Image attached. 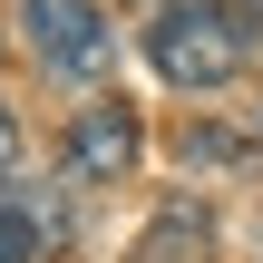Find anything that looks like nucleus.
<instances>
[{
    "mask_svg": "<svg viewBox=\"0 0 263 263\" xmlns=\"http://www.w3.org/2000/svg\"><path fill=\"white\" fill-rule=\"evenodd\" d=\"M254 39H263V20L244 0H166L146 20V59L166 88H234L254 68Z\"/></svg>",
    "mask_w": 263,
    "mask_h": 263,
    "instance_id": "1",
    "label": "nucleus"
},
{
    "mask_svg": "<svg viewBox=\"0 0 263 263\" xmlns=\"http://www.w3.org/2000/svg\"><path fill=\"white\" fill-rule=\"evenodd\" d=\"M20 39L49 78H107L117 68V20L98 0H20Z\"/></svg>",
    "mask_w": 263,
    "mask_h": 263,
    "instance_id": "2",
    "label": "nucleus"
},
{
    "mask_svg": "<svg viewBox=\"0 0 263 263\" xmlns=\"http://www.w3.org/2000/svg\"><path fill=\"white\" fill-rule=\"evenodd\" d=\"M137 156H146V127H137V107H127V98H88V107L68 117V137H59L68 185H117Z\"/></svg>",
    "mask_w": 263,
    "mask_h": 263,
    "instance_id": "3",
    "label": "nucleus"
},
{
    "mask_svg": "<svg viewBox=\"0 0 263 263\" xmlns=\"http://www.w3.org/2000/svg\"><path fill=\"white\" fill-rule=\"evenodd\" d=\"M68 244V215H59V195L49 185H0V263H49Z\"/></svg>",
    "mask_w": 263,
    "mask_h": 263,
    "instance_id": "4",
    "label": "nucleus"
},
{
    "mask_svg": "<svg viewBox=\"0 0 263 263\" xmlns=\"http://www.w3.org/2000/svg\"><path fill=\"white\" fill-rule=\"evenodd\" d=\"M127 263H215V215H205L195 195H176V205L127 244Z\"/></svg>",
    "mask_w": 263,
    "mask_h": 263,
    "instance_id": "5",
    "label": "nucleus"
},
{
    "mask_svg": "<svg viewBox=\"0 0 263 263\" xmlns=\"http://www.w3.org/2000/svg\"><path fill=\"white\" fill-rule=\"evenodd\" d=\"M254 146L234 137V127H185V166H244Z\"/></svg>",
    "mask_w": 263,
    "mask_h": 263,
    "instance_id": "6",
    "label": "nucleus"
},
{
    "mask_svg": "<svg viewBox=\"0 0 263 263\" xmlns=\"http://www.w3.org/2000/svg\"><path fill=\"white\" fill-rule=\"evenodd\" d=\"M10 176H20V117L0 107V185H10Z\"/></svg>",
    "mask_w": 263,
    "mask_h": 263,
    "instance_id": "7",
    "label": "nucleus"
},
{
    "mask_svg": "<svg viewBox=\"0 0 263 263\" xmlns=\"http://www.w3.org/2000/svg\"><path fill=\"white\" fill-rule=\"evenodd\" d=\"M244 10H254V20H263V0H244Z\"/></svg>",
    "mask_w": 263,
    "mask_h": 263,
    "instance_id": "8",
    "label": "nucleus"
}]
</instances>
